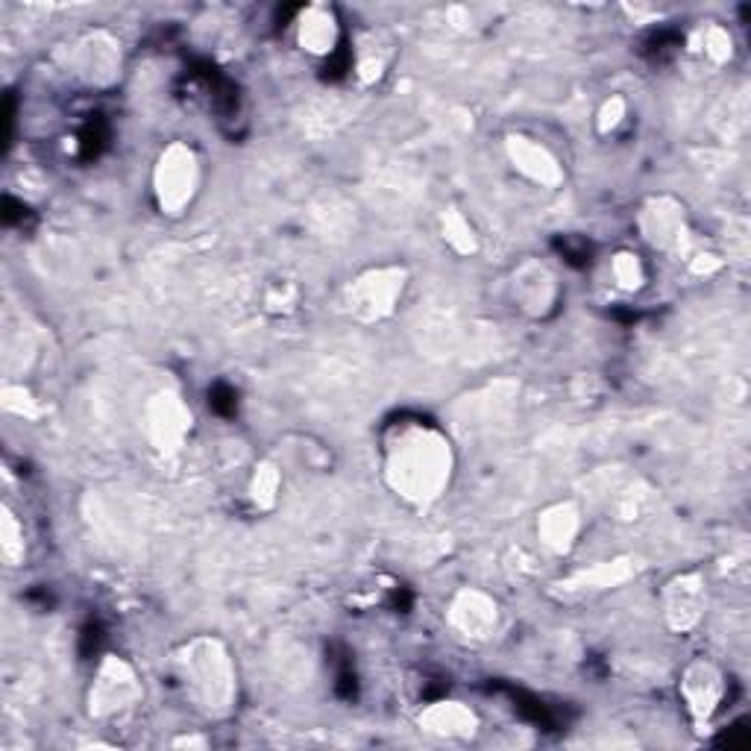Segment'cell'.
Segmentation results:
<instances>
[{
	"label": "cell",
	"instance_id": "cell-2",
	"mask_svg": "<svg viewBox=\"0 0 751 751\" xmlns=\"http://www.w3.org/2000/svg\"><path fill=\"white\" fill-rule=\"evenodd\" d=\"M235 405H238V400H235V390L232 388L218 385L215 390H211V408H215L218 414H232Z\"/></svg>",
	"mask_w": 751,
	"mask_h": 751
},
{
	"label": "cell",
	"instance_id": "cell-1",
	"mask_svg": "<svg viewBox=\"0 0 751 751\" xmlns=\"http://www.w3.org/2000/svg\"><path fill=\"white\" fill-rule=\"evenodd\" d=\"M103 144H106V130H103V123H91L89 130L82 132V153H86V155H97Z\"/></svg>",
	"mask_w": 751,
	"mask_h": 751
},
{
	"label": "cell",
	"instance_id": "cell-3",
	"mask_svg": "<svg viewBox=\"0 0 751 751\" xmlns=\"http://www.w3.org/2000/svg\"><path fill=\"white\" fill-rule=\"evenodd\" d=\"M24 215H26V206L15 203L12 197H6V200H3V220H6V223H15V220L24 218Z\"/></svg>",
	"mask_w": 751,
	"mask_h": 751
}]
</instances>
